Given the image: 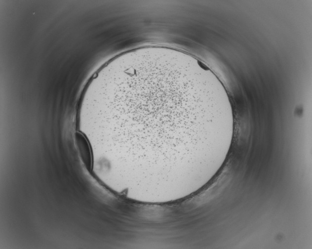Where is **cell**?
I'll list each match as a JSON object with an SVG mask.
<instances>
[{
	"label": "cell",
	"instance_id": "6da1fadb",
	"mask_svg": "<svg viewBox=\"0 0 312 249\" xmlns=\"http://www.w3.org/2000/svg\"><path fill=\"white\" fill-rule=\"evenodd\" d=\"M107 114L125 118L134 164L156 171H197L223 150L232 115L204 81L168 67L143 68L120 82L106 99Z\"/></svg>",
	"mask_w": 312,
	"mask_h": 249
},
{
	"label": "cell",
	"instance_id": "7a4b0ae2",
	"mask_svg": "<svg viewBox=\"0 0 312 249\" xmlns=\"http://www.w3.org/2000/svg\"><path fill=\"white\" fill-rule=\"evenodd\" d=\"M74 140L81 161L85 168L90 172L93 167V157L87 138L83 133L77 131Z\"/></svg>",
	"mask_w": 312,
	"mask_h": 249
}]
</instances>
